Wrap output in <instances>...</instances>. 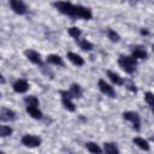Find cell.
<instances>
[{
	"mask_svg": "<svg viewBox=\"0 0 154 154\" xmlns=\"http://www.w3.org/2000/svg\"><path fill=\"white\" fill-rule=\"evenodd\" d=\"M119 66L126 72V73H134L136 70V59L128 55H120L118 59Z\"/></svg>",
	"mask_w": 154,
	"mask_h": 154,
	"instance_id": "1",
	"label": "cell"
},
{
	"mask_svg": "<svg viewBox=\"0 0 154 154\" xmlns=\"http://www.w3.org/2000/svg\"><path fill=\"white\" fill-rule=\"evenodd\" d=\"M53 5L59 12L66 16H70L72 18H76V5L67 1H58V2H54Z\"/></svg>",
	"mask_w": 154,
	"mask_h": 154,
	"instance_id": "2",
	"label": "cell"
},
{
	"mask_svg": "<svg viewBox=\"0 0 154 154\" xmlns=\"http://www.w3.org/2000/svg\"><path fill=\"white\" fill-rule=\"evenodd\" d=\"M123 118L128 122H130L134 126L135 130H140L141 128V119H140V116L136 113V112H132V111H126L123 113Z\"/></svg>",
	"mask_w": 154,
	"mask_h": 154,
	"instance_id": "3",
	"label": "cell"
},
{
	"mask_svg": "<svg viewBox=\"0 0 154 154\" xmlns=\"http://www.w3.org/2000/svg\"><path fill=\"white\" fill-rule=\"evenodd\" d=\"M60 95H61V102H63V106L70 111V112H73L76 109L75 107V103L72 102V95L70 94V91H66V90H61L60 91Z\"/></svg>",
	"mask_w": 154,
	"mask_h": 154,
	"instance_id": "4",
	"label": "cell"
},
{
	"mask_svg": "<svg viewBox=\"0 0 154 154\" xmlns=\"http://www.w3.org/2000/svg\"><path fill=\"white\" fill-rule=\"evenodd\" d=\"M22 144L29 148H35L41 144V138L36 135H24L22 137Z\"/></svg>",
	"mask_w": 154,
	"mask_h": 154,
	"instance_id": "5",
	"label": "cell"
},
{
	"mask_svg": "<svg viewBox=\"0 0 154 154\" xmlns=\"http://www.w3.org/2000/svg\"><path fill=\"white\" fill-rule=\"evenodd\" d=\"M10 6L13 10V12H16L17 14H24L26 12V10H28L25 2L22 1V0H11L10 1Z\"/></svg>",
	"mask_w": 154,
	"mask_h": 154,
	"instance_id": "6",
	"label": "cell"
},
{
	"mask_svg": "<svg viewBox=\"0 0 154 154\" xmlns=\"http://www.w3.org/2000/svg\"><path fill=\"white\" fill-rule=\"evenodd\" d=\"M97 85H99V89L101 90V93H103L105 95H107V96H109V97H116V91H114L113 87L109 85L106 81L100 79L99 83H97Z\"/></svg>",
	"mask_w": 154,
	"mask_h": 154,
	"instance_id": "7",
	"label": "cell"
},
{
	"mask_svg": "<svg viewBox=\"0 0 154 154\" xmlns=\"http://www.w3.org/2000/svg\"><path fill=\"white\" fill-rule=\"evenodd\" d=\"M93 17L91 10L88 7H84L82 5H76V18H83V19H90Z\"/></svg>",
	"mask_w": 154,
	"mask_h": 154,
	"instance_id": "8",
	"label": "cell"
},
{
	"mask_svg": "<svg viewBox=\"0 0 154 154\" xmlns=\"http://www.w3.org/2000/svg\"><path fill=\"white\" fill-rule=\"evenodd\" d=\"M24 54H25V57L29 59V61H31L32 64H35V65H42V59H41V55H40V53H37L36 51H34V49H26L25 52H24Z\"/></svg>",
	"mask_w": 154,
	"mask_h": 154,
	"instance_id": "9",
	"label": "cell"
},
{
	"mask_svg": "<svg viewBox=\"0 0 154 154\" xmlns=\"http://www.w3.org/2000/svg\"><path fill=\"white\" fill-rule=\"evenodd\" d=\"M16 119V112L10 109V108H6V107H2L0 109V120L1 122H12Z\"/></svg>",
	"mask_w": 154,
	"mask_h": 154,
	"instance_id": "10",
	"label": "cell"
},
{
	"mask_svg": "<svg viewBox=\"0 0 154 154\" xmlns=\"http://www.w3.org/2000/svg\"><path fill=\"white\" fill-rule=\"evenodd\" d=\"M13 90L16 93H19V94H23L25 93L28 89H29V83L25 81V79H17L14 83H13Z\"/></svg>",
	"mask_w": 154,
	"mask_h": 154,
	"instance_id": "11",
	"label": "cell"
},
{
	"mask_svg": "<svg viewBox=\"0 0 154 154\" xmlns=\"http://www.w3.org/2000/svg\"><path fill=\"white\" fill-rule=\"evenodd\" d=\"M147 55L148 54L142 46H134L131 49V57L134 59H146Z\"/></svg>",
	"mask_w": 154,
	"mask_h": 154,
	"instance_id": "12",
	"label": "cell"
},
{
	"mask_svg": "<svg viewBox=\"0 0 154 154\" xmlns=\"http://www.w3.org/2000/svg\"><path fill=\"white\" fill-rule=\"evenodd\" d=\"M67 59H69L73 65H76V66H82V65L84 64L83 58H82L79 54L73 53V52H69V53H67Z\"/></svg>",
	"mask_w": 154,
	"mask_h": 154,
	"instance_id": "13",
	"label": "cell"
},
{
	"mask_svg": "<svg viewBox=\"0 0 154 154\" xmlns=\"http://www.w3.org/2000/svg\"><path fill=\"white\" fill-rule=\"evenodd\" d=\"M26 112L34 119H41L42 118V112L36 106H26Z\"/></svg>",
	"mask_w": 154,
	"mask_h": 154,
	"instance_id": "14",
	"label": "cell"
},
{
	"mask_svg": "<svg viewBox=\"0 0 154 154\" xmlns=\"http://www.w3.org/2000/svg\"><path fill=\"white\" fill-rule=\"evenodd\" d=\"M46 60L49 64H53V65H57V66H64V61H63L61 57L58 55V54H51V55L47 57Z\"/></svg>",
	"mask_w": 154,
	"mask_h": 154,
	"instance_id": "15",
	"label": "cell"
},
{
	"mask_svg": "<svg viewBox=\"0 0 154 154\" xmlns=\"http://www.w3.org/2000/svg\"><path fill=\"white\" fill-rule=\"evenodd\" d=\"M103 150L106 154H119V149H118L117 144L112 143V142H106L103 144Z\"/></svg>",
	"mask_w": 154,
	"mask_h": 154,
	"instance_id": "16",
	"label": "cell"
},
{
	"mask_svg": "<svg viewBox=\"0 0 154 154\" xmlns=\"http://www.w3.org/2000/svg\"><path fill=\"white\" fill-rule=\"evenodd\" d=\"M107 76H108V78L112 81V83H114V84H117V85L124 84V79H123L118 73H116V72L108 70V71H107Z\"/></svg>",
	"mask_w": 154,
	"mask_h": 154,
	"instance_id": "17",
	"label": "cell"
},
{
	"mask_svg": "<svg viewBox=\"0 0 154 154\" xmlns=\"http://www.w3.org/2000/svg\"><path fill=\"white\" fill-rule=\"evenodd\" d=\"M132 142H134L138 148H141L142 150H149V143H148V141H146L144 138H142V137H135V138L132 140Z\"/></svg>",
	"mask_w": 154,
	"mask_h": 154,
	"instance_id": "18",
	"label": "cell"
},
{
	"mask_svg": "<svg viewBox=\"0 0 154 154\" xmlns=\"http://www.w3.org/2000/svg\"><path fill=\"white\" fill-rule=\"evenodd\" d=\"M85 147H87V149H88L91 154H101V153H102L101 148H100L99 144H96L95 142H87V143H85Z\"/></svg>",
	"mask_w": 154,
	"mask_h": 154,
	"instance_id": "19",
	"label": "cell"
},
{
	"mask_svg": "<svg viewBox=\"0 0 154 154\" xmlns=\"http://www.w3.org/2000/svg\"><path fill=\"white\" fill-rule=\"evenodd\" d=\"M82 88L76 84V83H72L71 87H70V94L72 95V97H81L82 96Z\"/></svg>",
	"mask_w": 154,
	"mask_h": 154,
	"instance_id": "20",
	"label": "cell"
},
{
	"mask_svg": "<svg viewBox=\"0 0 154 154\" xmlns=\"http://www.w3.org/2000/svg\"><path fill=\"white\" fill-rule=\"evenodd\" d=\"M69 35L71 36V37H73V38H79V36L82 35V31H81V29L79 28H77V26H71V28H69Z\"/></svg>",
	"mask_w": 154,
	"mask_h": 154,
	"instance_id": "21",
	"label": "cell"
},
{
	"mask_svg": "<svg viewBox=\"0 0 154 154\" xmlns=\"http://www.w3.org/2000/svg\"><path fill=\"white\" fill-rule=\"evenodd\" d=\"M24 102L26 103V106H38V99L34 95H30V96H26L24 99Z\"/></svg>",
	"mask_w": 154,
	"mask_h": 154,
	"instance_id": "22",
	"label": "cell"
},
{
	"mask_svg": "<svg viewBox=\"0 0 154 154\" xmlns=\"http://www.w3.org/2000/svg\"><path fill=\"white\" fill-rule=\"evenodd\" d=\"M12 129L10 128V126H7V125H1L0 126V136L1 137H7V136H10L11 134H12Z\"/></svg>",
	"mask_w": 154,
	"mask_h": 154,
	"instance_id": "23",
	"label": "cell"
},
{
	"mask_svg": "<svg viewBox=\"0 0 154 154\" xmlns=\"http://www.w3.org/2000/svg\"><path fill=\"white\" fill-rule=\"evenodd\" d=\"M144 100H146V102H147L152 108H154V94H153V93L147 91V93L144 94Z\"/></svg>",
	"mask_w": 154,
	"mask_h": 154,
	"instance_id": "24",
	"label": "cell"
},
{
	"mask_svg": "<svg viewBox=\"0 0 154 154\" xmlns=\"http://www.w3.org/2000/svg\"><path fill=\"white\" fill-rule=\"evenodd\" d=\"M107 36H108V38L111 40V41H113V42H118L119 41V35H118V32H116L114 30H112V29H108L107 30Z\"/></svg>",
	"mask_w": 154,
	"mask_h": 154,
	"instance_id": "25",
	"label": "cell"
},
{
	"mask_svg": "<svg viewBox=\"0 0 154 154\" xmlns=\"http://www.w3.org/2000/svg\"><path fill=\"white\" fill-rule=\"evenodd\" d=\"M79 47H81L83 51H91V49H93V45H91L88 40H82V41H79Z\"/></svg>",
	"mask_w": 154,
	"mask_h": 154,
	"instance_id": "26",
	"label": "cell"
},
{
	"mask_svg": "<svg viewBox=\"0 0 154 154\" xmlns=\"http://www.w3.org/2000/svg\"><path fill=\"white\" fill-rule=\"evenodd\" d=\"M124 84H125V87H126L129 90H131V91L136 93V85H135L131 81H125V82H124Z\"/></svg>",
	"mask_w": 154,
	"mask_h": 154,
	"instance_id": "27",
	"label": "cell"
},
{
	"mask_svg": "<svg viewBox=\"0 0 154 154\" xmlns=\"http://www.w3.org/2000/svg\"><path fill=\"white\" fill-rule=\"evenodd\" d=\"M141 34H143V35H147V34H148V31H147V30H141Z\"/></svg>",
	"mask_w": 154,
	"mask_h": 154,
	"instance_id": "28",
	"label": "cell"
},
{
	"mask_svg": "<svg viewBox=\"0 0 154 154\" xmlns=\"http://www.w3.org/2000/svg\"><path fill=\"white\" fill-rule=\"evenodd\" d=\"M0 154H5V153H4V152H0Z\"/></svg>",
	"mask_w": 154,
	"mask_h": 154,
	"instance_id": "29",
	"label": "cell"
},
{
	"mask_svg": "<svg viewBox=\"0 0 154 154\" xmlns=\"http://www.w3.org/2000/svg\"><path fill=\"white\" fill-rule=\"evenodd\" d=\"M152 48H153V52H154V45H153V47H152Z\"/></svg>",
	"mask_w": 154,
	"mask_h": 154,
	"instance_id": "30",
	"label": "cell"
},
{
	"mask_svg": "<svg viewBox=\"0 0 154 154\" xmlns=\"http://www.w3.org/2000/svg\"><path fill=\"white\" fill-rule=\"evenodd\" d=\"M152 140H153V141H154V137H152Z\"/></svg>",
	"mask_w": 154,
	"mask_h": 154,
	"instance_id": "31",
	"label": "cell"
},
{
	"mask_svg": "<svg viewBox=\"0 0 154 154\" xmlns=\"http://www.w3.org/2000/svg\"><path fill=\"white\" fill-rule=\"evenodd\" d=\"M153 114H154V108H153Z\"/></svg>",
	"mask_w": 154,
	"mask_h": 154,
	"instance_id": "32",
	"label": "cell"
}]
</instances>
